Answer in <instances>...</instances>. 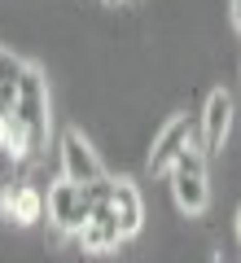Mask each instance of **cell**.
<instances>
[{
	"label": "cell",
	"instance_id": "6da1fadb",
	"mask_svg": "<svg viewBox=\"0 0 241 263\" xmlns=\"http://www.w3.org/2000/svg\"><path fill=\"white\" fill-rule=\"evenodd\" d=\"M171 193H176V206L184 215H202L206 202H211V189H206V149L197 141L171 162Z\"/></svg>",
	"mask_w": 241,
	"mask_h": 263
},
{
	"label": "cell",
	"instance_id": "7a4b0ae2",
	"mask_svg": "<svg viewBox=\"0 0 241 263\" xmlns=\"http://www.w3.org/2000/svg\"><path fill=\"white\" fill-rule=\"evenodd\" d=\"M97 211V184H75V180H57L48 184V219L62 233H79Z\"/></svg>",
	"mask_w": 241,
	"mask_h": 263
},
{
	"label": "cell",
	"instance_id": "3957f363",
	"mask_svg": "<svg viewBox=\"0 0 241 263\" xmlns=\"http://www.w3.org/2000/svg\"><path fill=\"white\" fill-rule=\"evenodd\" d=\"M197 136H202V123H193L189 114L167 119L162 127L154 132V149H149V162H145V167L154 171V176H158V171H171V162H176L180 154L197 141Z\"/></svg>",
	"mask_w": 241,
	"mask_h": 263
},
{
	"label": "cell",
	"instance_id": "277c9868",
	"mask_svg": "<svg viewBox=\"0 0 241 263\" xmlns=\"http://www.w3.org/2000/svg\"><path fill=\"white\" fill-rule=\"evenodd\" d=\"M57 167H62V180H75V184H92V180L105 176L101 158L97 149L88 145L84 132H62V141H57Z\"/></svg>",
	"mask_w": 241,
	"mask_h": 263
},
{
	"label": "cell",
	"instance_id": "5b68a950",
	"mask_svg": "<svg viewBox=\"0 0 241 263\" xmlns=\"http://www.w3.org/2000/svg\"><path fill=\"white\" fill-rule=\"evenodd\" d=\"M48 211V193L31 180H9L0 189V219L9 224H35L40 215Z\"/></svg>",
	"mask_w": 241,
	"mask_h": 263
},
{
	"label": "cell",
	"instance_id": "8992f818",
	"mask_svg": "<svg viewBox=\"0 0 241 263\" xmlns=\"http://www.w3.org/2000/svg\"><path fill=\"white\" fill-rule=\"evenodd\" d=\"M75 241H79V250H84V254H105V250H114L119 241H127V237H123V228H119V219H114V211L105 206V197L97 202L92 219L75 233Z\"/></svg>",
	"mask_w": 241,
	"mask_h": 263
},
{
	"label": "cell",
	"instance_id": "52a82bcc",
	"mask_svg": "<svg viewBox=\"0 0 241 263\" xmlns=\"http://www.w3.org/2000/svg\"><path fill=\"white\" fill-rule=\"evenodd\" d=\"M232 114H237V101H232V92H224V88H215L211 97H206V105H202V149L206 154H215L224 145V136H228V127H232Z\"/></svg>",
	"mask_w": 241,
	"mask_h": 263
},
{
	"label": "cell",
	"instance_id": "ba28073f",
	"mask_svg": "<svg viewBox=\"0 0 241 263\" xmlns=\"http://www.w3.org/2000/svg\"><path fill=\"white\" fill-rule=\"evenodd\" d=\"M22 75H27V62L9 48H0V119H13V105L22 92Z\"/></svg>",
	"mask_w": 241,
	"mask_h": 263
},
{
	"label": "cell",
	"instance_id": "9c48e42d",
	"mask_svg": "<svg viewBox=\"0 0 241 263\" xmlns=\"http://www.w3.org/2000/svg\"><path fill=\"white\" fill-rule=\"evenodd\" d=\"M232 27L241 31V0H232Z\"/></svg>",
	"mask_w": 241,
	"mask_h": 263
},
{
	"label": "cell",
	"instance_id": "30bf717a",
	"mask_svg": "<svg viewBox=\"0 0 241 263\" xmlns=\"http://www.w3.org/2000/svg\"><path fill=\"white\" fill-rule=\"evenodd\" d=\"M101 5H110V9H123V5H136V0H101Z\"/></svg>",
	"mask_w": 241,
	"mask_h": 263
},
{
	"label": "cell",
	"instance_id": "8fae6325",
	"mask_svg": "<svg viewBox=\"0 0 241 263\" xmlns=\"http://www.w3.org/2000/svg\"><path fill=\"white\" fill-rule=\"evenodd\" d=\"M237 233H241V215H237Z\"/></svg>",
	"mask_w": 241,
	"mask_h": 263
}]
</instances>
